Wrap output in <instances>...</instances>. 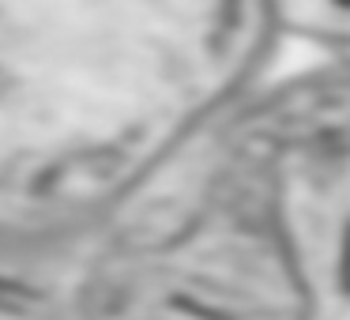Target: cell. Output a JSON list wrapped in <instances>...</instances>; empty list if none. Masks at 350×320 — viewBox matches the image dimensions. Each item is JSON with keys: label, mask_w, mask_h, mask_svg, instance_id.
Returning a JSON list of instances; mask_svg holds the SVG:
<instances>
[{"label": "cell", "mask_w": 350, "mask_h": 320, "mask_svg": "<svg viewBox=\"0 0 350 320\" xmlns=\"http://www.w3.org/2000/svg\"><path fill=\"white\" fill-rule=\"evenodd\" d=\"M339 279H342V286H347V294H350V226H347V237H342V264H339Z\"/></svg>", "instance_id": "6da1fadb"}]
</instances>
